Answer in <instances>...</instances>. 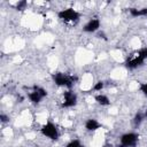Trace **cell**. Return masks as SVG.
I'll return each instance as SVG.
<instances>
[{"label":"cell","instance_id":"obj_1","mask_svg":"<svg viewBox=\"0 0 147 147\" xmlns=\"http://www.w3.org/2000/svg\"><path fill=\"white\" fill-rule=\"evenodd\" d=\"M52 78H53L55 85H57L60 87H67L69 90L75 85V83L77 80L76 76H71L65 72H54L52 75Z\"/></svg>","mask_w":147,"mask_h":147},{"label":"cell","instance_id":"obj_2","mask_svg":"<svg viewBox=\"0 0 147 147\" xmlns=\"http://www.w3.org/2000/svg\"><path fill=\"white\" fill-rule=\"evenodd\" d=\"M57 17L65 23H74V22L79 21L80 14L77 10H75L74 8H65L57 13Z\"/></svg>","mask_w":147,"mask_h":147},{"label":"cell","instance_id":"obj_3","mask_svg":"<svg viewBox=\"0 0 147 147\" xmlns=\"http://www.w3.org/2000/svg\"><path fill=\"white\" fill-rule=\"evenodd\" d=\"M30 88H31V91L28 92V98H29V100H30L32 103H34V105L39 103L44 98L47 96V91H46L44 87H41V86L32 85Z\"/></svg>","mask_w":147,"mask_h":147},{"label":"cell","instance_id":"obj_4","mask_svg":"<svg viewBox=\"0 0 147 147\" xmlns=\"http://www.w3.org/2000/svg\"><path fill=\"white\" fill-rule=\"evenodd\" d=\"M40 132H41V134H42L44 137H46V138H48V139H51V140H57V139L60 138V132H59L56 125H55L53 122H51V121L46 122V123L41 126Z\"/></svg>","mask_w":147,"mask_h":147},{"label":"cell","instance_id":"obj_5","mask_svg":"<svg viewBox=\"0 0 147 147\" xmlns=\"http://www.w3.org/2000/svg\"><path fill=\"white\" fill-rule=\"evenodd\" d=\"M139 141V134L136 132H127L121 136V144L126 147H136Z\"/></svg>","mask_w":147,"mask_h":147},{"label":"cell","instance_id":"obj_6","mask_svg":"<svg viewBox=\"0 0 147 147\" xmlns=\"http://www.w3.org/2000/svg\"><path fill=\"white\" fill-rule=\"evenodd\" d=\"M77 105V94L71 90L63 92V102L61 105L62 108H71Z\"/></svg>","mask_w":147,"mask_h":147},{"label":"cell","instance_id":"obj_7","mask_svg":"<svg viewBox=\"0 0 147 147\" xmlns=\"http://www.w3.org/2000/svg\"><path fill=\"white\" fill-rule=\"evenodd\" d=\"M145 63V60H142L140 56H138L136 53H133L130 57H127V60L125 61L124 65L126 69H130V70H133V69H137L141 65H144Z\"/></svg>","mask_w":147,"mask_h":147},{"label":"cell","instance_id":"obj_8","mask_svg":"<svg viewBox=\"0 0 147 147\" xmlns=\"http://www.w3.org/2000/svg\"><path fill=\"white\" fill-rule=\"evenodd\" d=\"M100 29V21L98 18H91L84 26H83V31L87 32V33H92L95 32Z\"/></svg>","mask_w":147,"mask_h":147},{"label":"cell","instance_id":"obj_9","mask_svg":"<svg viewBox=\"0 0 147 147\" xmlns=\"http://www.w3.org/2000/svg\"><path fill=\"white\" fill-rule=\"evenodd\" d=\"M101 127H102V125L94 118H87L85 122V129L87 131H96Z\"/></svg>","mask_w":147,"mask_h":147},{"label":"cell","instance_id":"obj_10","mask_svg":"<svg viewBox=\"0 0 147 147\" xmlns=\"http://www.w3.org/2000/svg\"><path fill=\"white\" fill-rule=\"evenodd\" d=\"M129 13L132 17H141V16H147V8H129Z\"/></svg>","mask_w":147,"mask_h":147},{"label":"cell","instance_id":"obj_11","mask_svg":"<svg viewBox=\"0 0 147 147\" xmlns=\"http://www.w3.org/2000/svg\"><path fill=\"white\" fill-rule=\"evenodd\" d=\"M94 100L96 101V103H99L100 106H109L110 105V100L107 95L105 94H96L94 96Z\"/></svg>","mask_w":147,"mask_h":147},{"label":"cell","instance_id":"obj_12","mask_svg":"<svg viewBox=\"0 0 147 147\" xmlns=\"http://www.w3.org/2000/svg\"><path fill=\"white\" fill-rule=\"evenodd\" d=\"M26 6H28V1L26 0H21L15 5V9L18 10V11H23L24 9H26Z\"/></svg>","mask_w":147,"mask_h":147},{"label":"cell","instance_id":"obj_13","mask_svg":"<svg viewBox=\"0 0 147 147\" xmlns=\"http://www.w3.org/2000/svg\"><path fill=\"white\" fill-rule=\"evenodd\" d=\"M144 118H145V115H144L142 113H137L136 116H134V118H133V123H134V125H136V126L140 125L141 122L144 121Z\"/></svg>","mask_w":147,"mask_h":147},{"label":"cell","instance_id":"obj_14","mask_svg":"<svg viewBox=\"0 0 147 147\" xmlns=\"http://www.w3.org/2000/svg\"><path fill=\"white\" fill-rule=\"evenodd\" d=\"M136 54H137L138 56H140L142 60H147V47H142V48L138 49V51L136 52Z\"/></svg>","mask_w":147,"mask_h":147},{"label":"cell","instance_id":"obj_15","mask_svg":"<svg viewBox=\"0 0 147 147\" xmlns=\"http://www.w3.org/2000/svg\"><path fill=\"white\" fill-rule=\"evenodd\" d=\"M65 147H85L79 140H77V139H75V140H71V141H69L68 144H67V146Z\"/></svg>","mask_w":147,"mask_h":147},{"label":"cell","instance_id":"obj_16","mask_svg":"<svg viewBox=\"0 0 147 147\" xmlns=\"http://www.w3.org/2000/svg\"><path fill=\"white\" fill-rule=\"evenodd\" d=\"M139 90L147 98V83H139Z\"/></svg>","mask_w":147,"mask_h":147},{"label":"cell","instance_id":"obj_17","mask_svg":"<svg viewBox=\"0 0 147 147\" xmlns=\"http://www.w3.org/2000/svg\"><path fill=\"white\" fill-rule=\"evenodd\" d=\"M103 86H105V83L103 82H96L95 84H94V86H93V91H101L102 88H103Z\"/></svg>","mask_w":147,"mask_h":147},{"label":"cell","instance_id":"obj_18","mask_svg":"<svg viewBox=\"0 0 147 147\" xmlns=\"http://www.w3.org/2000/svg\"><path fill=\"white\" fill-rule=\"evenodd\" d=\"M0 119H1V122H3V123L9 122V117H8L7 115H5V114H1V115H0Z\"/></svg>","mask_w":147,"mask_h":147},{"label":"cell","instance_id":"obj_19","mask_svg":"<svg viewBox=\"0 0 147 147\" xmlns=\"http://www.w3.org/2000/svg\"><path fill=\"white\" fill-rule=\"evenodd\" d=\"M98 37H99V38H102V39H105V40H107V37L105 36V33H103V32L98 33Z\"/></svg>","mask_w":147,"mask_h":147},{"label":"cell","instance_id":"obj_20","mask_svg":"<svg viewBox=\"0 0 147 147\" xmlns=\"http://www.w3.org/2000/svg\"><path fill=\"white\" fill-rule=\"evenodd\" d=\"M115 147H126V146H124V145H122V144H118V145H116Z\"/></svg>","mask_w":147,"mask_h":147},{"label":"cell","instance_id":"obj_21","mask_svg":"<svg viewBox=\"0 0 147 147\" xmlns=\"http://www.w3.org/2000/svg\"><path fill=\"white\" fill-rule=\"evenodd\" d=\"M144 115H145V117H147V106H146V110H145V113H144Z\"/></svg>","mask_w":147,"mask_h":147}]
</instances>
